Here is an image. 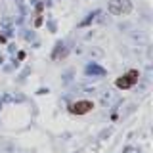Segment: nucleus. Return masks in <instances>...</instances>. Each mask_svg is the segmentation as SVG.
I'll use <instances>...</instances> for the list:
<instances>
[{
  "mask_svg": "<svg viewBox=\"0 0 153 153\" xmlns=\"http://www.w3.org/2000/svg\"><path fill=\"white\" fill-rule=\"evenodd\" d=\"M138 76H140V73H138L136 69H132V71H128L124 76H121V79H117V84L119 88H130V86L136 84V80H138Z\"/></svg>",
  "mask_w": 153,
  "mask_h": 153,
  "instance_id": "f03ea898",
  "label": "nucleus"
},
{
  "mask_svg": "<svg viewBox=\"0 0 153 153\" xmlns=\"http://www.w3.org/2000/svg\"><path fill=\"white\" fill-rule=\"evenodd\" d=\"M92 107H94V103H92V102H86V100H82V102H76V103L71 105V113L84 115V113H88Z\"/></svg>",
  "mask_w": 153,
  "mask_h": 153,
  "instance_id": "7ed1b4c3",
  "label": "nucleus"
},
{
  "mask_svg": "<svg viewBox=\"0 0 153 153\" xmlns=\"http://www.w3.org/2000/svg\"><path fill=\"white\" fill-rule=\"evenodd\" d=\"M86 71H88V73H94V75H103V69H102V67H98V65H88V67H86Z\"/></svg>",
  "mask_w": 153,
  "mask_h": 153,
  "instance_id": "20e7f679",
  "label": "nucleus"
},
{
  "mask_svg": "<svg viewBox=\"0 0 153 153\" xmlns=\"http://www.w3.org/2000/svg\"><path fill=\"white\" fill-rule=\"evenodd\" d=\"M109 12L115 13V16L130 13L132 12V4H130V0H111V2H109Z\"/></svg>",
  "mask_w": 153,
  "mask_h": 153,
  "instance_id": "f257e3e1",
  "label": "nucleus"
}]
</instances>
